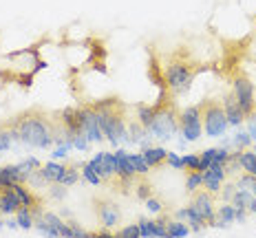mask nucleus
Listing matches in <instances>:
<instances>
[{
    "label": "nucleus",
    "mask_w": 256,
    "mask_h": 238,
    "mask_svg": "<svg viewBox=\"0 0 256 238\" xmlns=\"http://www.w3.org/2000/svg\"><path fill=\"white\" fill-rule=\"evenodd\" d=\"M238 163H241V170H245L248 174L256 177V155H254L252 148L238 150Z\"/></svg>",
    "instance_id": "19"
},
{
    "label": "nucleus",
    "mask_w": 256,
    "mask_h": 238,
    "mask_svg": "<svg viewBox=\"0 0 256 238\" xmlns=\"http://www.w3.org/2000/svg\"><path fill=\"white\" fill-rule=\"evenodd\" d=\"M80 172H82V166H78V163H68L66 166V172H64L60 185L64 188H68V185H76V181L80 179Z\"/></svg>",
    "instance_id": "23"
},
{
    "label": "nucleus",
    "mask_w": 256,
    "mask_h": 238,
    "mask_svg": "<svg viewBox=\"0 0 256 238\" xmlns=\"http://www.w3.org/2000/svg\"><path fill=\"white\" fill-rule=\"evenodd\" d=\"M201 155H186L184 157V170L186 172H201Z\"/></svg>",
    "instance_id": "28"
},
{
    "label": "nucleus",
    "mask_w": 256,
    "mask_h": 238,
    "mask_svg": "<svg viewBox=\"0 0 256 238\" xmlns=\"http://www.w3.org/2000/svg\"><path fill=\"white\" fill-rule=\"evenodd\" d=\"M146 208L150 210V212H154V214H157V212H162V210H164V205H162V201H157L154 197H150V199L146 201Z\"/></svg>",
    "instance_id": "36"
},
{
    "label": "nucleus",
    "mask_w": 256,
    "mask_h": 238,
    "mask_svg": "<svg viewBox=\"0 0 256 238\" xmlns=\"http://www.w3.org/2000/svg\"><path fill=\"white\" fill-rule=\"evenodd\" d=\"M142 157H144V161H146L148 168H159L166 163L168 152L164 150V148H146V150L142 152Z\"/></svg>",
    "instance_id": "17"
},
{
    "label": "nucleus",
    "mask_w": 256,
    "mask_h": 238,
    "mask_svg": "<svg viewBox=\"0 0 256 238\" xmlns=\"http://www.w3.org/2000/svg\"><path fill=\"white\" fill-rule=\"evenodd\" d=\"M252 150H254V155H256V148H252Z\"/></svg>",
    "instance_id": "40"
},
{
    "label": "nucleus",
    "mask_w": 256,
    "mask_h": 238,
    "mask_svg": "<svg viewBox=\"0 0 256 238\" xmlns=\"http://www.w3.org/2000/svg\"><path fill=\"white\" fill-rule=\"evenodd\" d=\"M82 135L86 137V141H102V128H100L98 113L93 110V106H84L82 108Z\"/></svg>",
    "instance_id": "12"
},
{
    "label": "nucleus",
    "mask_w": 256,
    "mask_h": 238,
    "mask_svg": "<svg viewBox=\"0 0 256 238\" xmlns=\"http://www.w3.org/2000/svg\"><path fill=\"white\" fill-rule=\"evenodd\" d=\"M82 177L86 179L88 183H93V185H100V183H102V179L98 177V172H95L93 168L88 166V163H84V166H82Z\"/></svg>",
    "instance_id": "30"
},
{
    "label": "nucleus",
    "mask_w": 256,
    "mask_h": 238,
    "mask_svg": "<svg viewBox=\"0 0 256 238\" xmlns=\"http://www.w3.org/2000/svg\"><path fill=\"white\" fill-rule=\"evenodd\" d=\"M88 166L98 172V177L106 183H113L115 177H117V159H115V152H98L93 159L88 161Z\"/></svg>",
    "instance_id": "10"
},
{
    "label": "nucleus",
    "mask_w": 256,
    "mask_h": 238,
    "mask_svg": "<svg viewBox=\"0 0 256 238\" xmlns=\"http://www.w3.org/2000/svg\"><path fill=\"white\" fill-rule=\"evenodd\" d=\"M201 119H204V130L208 137H221L228 124L226 119V110H223V104L218 99H206L201 102Z\"/></svg>",
    "instance_id": "4"
},
{
    "label": "nucleus",
    "mask_w": 256,
    "mask_h": 238,
    "mask_svg": "<svg viewBox=\"0 0 256 238\" xmlns=\"http://www.w3.org/2000/svg\"><path fill=\"white\" fill-rule=\"evenodd\" d=\"M188 208L192 212H196V214L204 219V223L208 227H214V221H216V210H214V197L212 194H208L206 190H199V192L192 194V201Z\"/></svg>",
    "instance_id": "9"
},
{
    "label": "nucleus",
    "mask_w": 256,
    "mask_h": 238,
    "mask_svg": "<svg viewBox=\"0 0 256 238\" xmlns=\"http://www.w3.org/2000/svg\"><path fill=\"white\" fill-rule=\"evenodd\" d=\"M12 188H14L16 197L20 199V205H22V208H26L29 212H34L36 216L42 214V199L29 188V185H26V183H16V185H12Z\"/></svg>",
    "instance_id": "13"
},
{
    "label": "nucleus",
    "mask_w": 256,
    "mask_h": 238,
    "mask_svg": "<svg viewBox=\"0 0 256 238\" xmlns=\"http://www.w3.org/2000/svg\"><path fill=\"white\" fill-rule=\"evenodd\" d=\"M93 208H95V216H98V223L102 230H113L115 225H120L122 210L115 201H110L108 197H95Z\"/></svg>",
    "instance_id": "7"
},
{
    "label": "nucleus",
    "mask_w": 256,
    "mask_h": 238,
    "mask_svg": "<svg viewBox=\"0 0 256 238\" xmlns=\"http://www.w3.org/2000/svg\"><path fill=\"white\" fill-rule=\"evenodd\" d=\"M179 130L188 141H196L204 132V119H201V106H188L179 113Z\"/></svg>",
    "instance_id": "8"
},
{
    "label": "nucleus",
    "mask_w": 256,
    "mask_h": 238,
    "mask_svg": "<svg viewBox=\"0 0 256 238\" xmlns=\"http://www.w3.org/2000/svg\"><path fill=\"white\" fill-rule=\"evenodd\" d=\"M236 221V208L232 203H226L221 205L216 212V221H214V227H226L228 223H234Z\"/></svg>",
    "instance_id": "18"
},
{
    "label": "nucleus",
    "mask_w": 256,
    "mask_h": 238,
    "mask_svg": "<svg viewBox=\"0 0 256 238\" xmlns=\"http://www.w3.org/2000/svg\"><path fill=\"white\" fill-rule=\"evenodd\" d=\"M86 238H117L110 230H100V232H86Z\"/></svg>",
    "instance_id": "34"
},
{
    "label": "nucleus",
    "mask_w": 256,
    "mask_h": 238,
    "mask_svg": "<svg viewBox=\"0 0 256 238\" xmlns=\"http://www.w3.org/2000/svg\"><path fill=\"white\" fill-rule=\"evenodd\" d=\"M188 223H181V221H170L168 223V238H184L188 236Z\"/></svg>",
    "instance_id": "24"
},
{
    "label": "nucleus",
    "mask_w": 256,
    "mask_h": 238,
    "mask_svg": "<svg viewBox=\"0 0 256 238\" xmlns=\"http://www.w3.org/2000/svg\"><path fill=\"white\" fill-rule=\"evenodd\" d=\"M201 174H204V190L208 194H212V197H218V194H221L223 185H226L228 177H230L223 163H214V166H210Z\"/></svg>",
    "instance_id": "11"
},
{
    "label": "nucleus",
    "mask_w": 256,
    "mask_h": 238,
    "mask_svg": "<svg viewBox=\"0 0 256 238\" xmlns=\"http://www.w3.org/2000/svg\"><path fill=\"white\" fill-rule=\"evenodd\" d=\"M232 93L236 97L238 106H241V110L245 113V117L256 115V95H254L252 79L248 75H243V73H236L232 79Z\"/></svg>",
    "instance_id": "6"
},
{
    "label": "nucleus",
    "mask_w": 256,
    "mask_h": 238,
    "mask_svg": "<svg viewBox=\"0 0 256 238\" xmlns=\"http://www.w3.org/2000/svg\"><path fill=\"white\" fill-rule=\"evenodd\" d=\"M51 194H53V197H58V199H62L64 194H66V192H64V185H60V183H51Z\"/></svg>",
    "instance_id": "37"
},
{
    "label": "nucleus",
    "mask_w": 256,
    "mask_h": 238,
    "mask_svg": "<svg viewBox=\"0 0 256 238\" xmlns=\"http://www.w3.org/2000/svg\"><path fill=\"white\" fill-rule=\"evenodd\" d=\"M137 227H140L142 238H157V236H154V221L140 219V221H137Z\"/></svg>",
    "instance_id": "27"
},
{
    "label": "nucleus",
    "mask_w": 256,
    "mask_h": 238,
    "mask_svg": "<svg viewBox=\"0 0 256 238\" xmlns=\"http://www.w3.org/2000/svg\"><path fill=\"white\" fill-rule=\"evenodd\" d=\"M177 130H179V113H177V108H174V104L172 102L162 104V108L157 110L148 132L159 137V139H170Z\"/></svg>",
    "instance_id": "5"
},
{
    "label": "nucleus",
    "mask_w": 256,
    "mask_h": 238,
    "mask_svg": "<svg viewBox=\"0 0 256 238\" xmlns=\"http://www.w3.org/2000/svg\"><path fill=\"white\" fill-rule=\"evenodd\" d=\"M93 110L98 113L100 119V128L102 135L110 141L113 146H117L122 139L128 141V126H126V106L120 102L117 97L102 99L98 104H90Z\"/></svg>",
    "instance_id": "2"
},
{
    "label": "nucleus",
    "mask_w": 256,
    "mask_h": 238,
    "mask_svg": "<svg viewBox=\"0 0 256 238\" xmlns=\"http://www.w3.org/2000/svg\"><path fill=\"white\" fill-rule=\"evenodd\" d=\"M232 205H234L236 210H252V205H254V194L236 188V192H234V197H232Z\"/></svg>",
    "instance_id": "20"
},
{
    "label": "nucleus",
    "mask_w": 256,
    "mask_h": 238,
    "mask_svg": "<svg viewBox=\"0 0 256 238\" xmlns=\"http://www.w3.org/2000/svg\"><path fill=\"white\" fill-rule=\"evenodd\" d=\"M130 157H132V163H135V170H137V174H140V177H146L150 168L146 166V161H144V157H142V155H130Z\"/></svg>",
    "instance_id": "32"
},
{
    "label": "nucleus",
    "mask_w": 256,
    "mask_h": 238,
    "mask_svg": "<svg viewBox=\"0 0 256 238\" xmlns=\"http://www.w3.org/2000/svg\"><path fill=\"white\" fill-rule=\"evenodd\" d=\"M68 227H71V236L73 238H86V232L82 230L78 223H73V221H68Z\"/></svg>",
    "instance_id": "35"
},
{
    "label": "nucleus",
    "mask_w": 256,
    "mask_h": 238,
    "mask_svg": "<svg viewBox=\"0 0 256 238\" xmlns=\"http://www.w3.org/2000/svg\"><path fill=\"white\" fill-rule=\"evenodd\" d=\"M201 68L190 60L188 55H184L181 51H177L172 57L166 62V84L168 91L172 93V97L177 95H186L190 88V82L194 79V75L199 73Z\"/></svg>",
    "instance_id": "3"
},
{
    "label": "nucleus",
    "mask_w": 256,
    "mask_h": 238,
    "mask_svg": "<svg viewBox=\"0 0 256 238\" xmlns=\"http://www.w3.org/2000/svg\"><path fill=\"white\" fill-rule=\"evenodd\" d=\"M135 190H137V197H140L142 201H148L152 197V185L146 181V177H140L135 183Z\"/></svg>",
    "instance_id": "25"
},
{
    "label": "nucleus",
    "mask_w": 256,
    "mask_h": 238,
    "mask_svg": "<svg viewBox=\"0 0 256 238\" xmlns=\"http://www.w3.org/2000/svg\"><path fill=\"white\" fill-rule=\"evenodd\" d=\"M166 163H168V166H172V168H177V170H184V157L174 155V152H168Z\"/></svg>",
    "instance_id": "33"
},
{
    "label": "nucleus",
    "mask_w": 256,
    "mask_h": 238,
    "mask_svg": "<svg viewBox=\"0 0 256 238\" xmlns=\"http://www.w3.org/2000/svg\"><path fill=\"white\" fill-rule=\"evenodd\" d=\"M250 212H254V214H256V197H254V205H252V210H250Z\"/></svg>",
    "instance_id": "39"
},
{
    "label": "nucleus",
    "mask_w": 256,
    "mask_h": 238,
    "mask_svg": "<svg viewBox=\"0 0 256 238\" xmlns=\"http://www.w3.org/2000/svg\"><path fill=\"white\" fill-rule=\"evenodd\" d=\"M22 205H20V199L16 197L14 188H0V212L2 214H16Z\"/></svg>",
    "instance_id": "15"
},
{
    "label": "nucleus",
    "mask_w": 256,
    "mask_h": 238,
    "mask_svg": "<svg viewBox=\"0 0 256 238\" xmlns=\"http://www.w3.org/2000/svg\"><path fill=\"white\" fill-rule=\"evenodd\" d=\"M117 238H142L140 227H137V225H126V227H122V230L117 232Z\"/></svg>",
    "instance_id": "31"
},
{
    "label": "nucleus",
    "mask_w": 256,
    "mask_h": 238,
    "mask_svg": "<svg viewBox=\"0 0 256 238\" xmlns=\"http://www.w3.org/2000/svg\"><path fill=\"white\" fill-rule=\"evenodd\" d=\"M168 223H170L168 216H162V219L154 221V236L157 238H168Z\"/></svg>",
    "instance_id": "29"
},
{
    "label": "nucleus",
    "mask_w": 256,
    "mask_h": 238,
    "mask_svg": "<svg viewBox=\"0 0 256 238\" xmlns=\"http://www.w3.org/2000/svg\"><path fill=\"white\" fill-rule=\"evenodd\" d=\"M223 110H226V119H228V124H234V126H238V124H243V119H245V113L241 110V106H238L236 102V97H234V93H226V97H223Z\"/></svg>",
    "instance_id": "14"
},
{
    "label": "nucleus",
    "mask_w": 256,
    "mask_h": 238,
    "mask_svg": "<svg viewBox=\"0 0 256 238\" xmlns=\"http://www.w3.org/2000/svg\"><path fill=\"white\" fill-rule=\"evenodd\" d=\"M9 126H12L16 139L36 148H49L53 141H58V146L71 144V141L62 139L64 135L58 115H49L38 108H31L26 113L18 115L16 119L9 121Z\"/></svg>",
    "instance_id": "1"
},
{
    "label": "nucleus",
    "mask_w": 256,
    "mask_h": 238,
    "mask_svg": "<svg viewBox=\"0 0 256 238\" xmlns=\"http://www.w3.org/2000/svg\"><path fill=\"white\" fill-rule=\"evenodd\" d=\"M248 144H250V137H248V135H238L236 146H248Z\"/></svg>",
    "instance_id": "38"
},
{
    "label": "nucleus",
    "mask_w": 256,
    "mask_h": 238,
    "mask_svg": "<svg viewBox=\"0 0 256 238\" xmlns=\"http://www.w3.org/2000/svg\"><path fill=\"white\" fill-rule=\"evenodd\" d=\"M16 139L14 137V130L9 124H0V150H7L12 146V141Z\"/></svg>",
    "instance_id": "26"
},
{
    "label": "nucleus",
    "mask_w": 256,
    "mask_h": 238,
    "mask_svg": "<svg viewBox=\"0 0 256 238\" xmlns=\"http://www.w3.org/2000/svg\"><path fill=\"white\" fill-rule=\"evenodd\" d=\"M16 223H18V227H22V230H29V227L36 225V214L26 208H20L16 212Z\"/></svg>",
    "instance_id": "21"
},
{
    "label": "nucleus",
    "mask_w": 256,
    "mask_h": 238,
    "mask_svg": "<svg viewBox=\"0 0 256 238\" xmlns=\"http://www.w3.org/2000/svg\"><path fill=\"white\" fill-rule=\"evenodd\" d=\"M204 188V174L201 172H186V190H188L190 194L199 192V190Z\"/></svg>",
    "instance_id": "22"
},
{
    "label": "nucleus",
    "mask_w": 256,
    "mask_h": 238,
    "mask_svg": "<svg viewBox=\"0 0 256 238\" xmlns=\"http://www.w3.org/2000/svg\"><path fill=\"white\" fill-rule=\"evenodd\" d=\"M42 177H44L46 183H60L64 172H66V163H58V161H49L40 168Z\"/></svg>",
    "instance_id": "16"
}]
</instances>
